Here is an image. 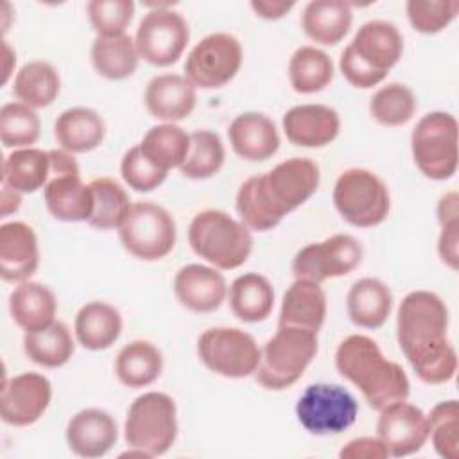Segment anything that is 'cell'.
<instances>
[{"instance_id":"816d5d0a","label":"cell","mask_w":459,"mask_h":459,"mask_svg":"<svg viewBox=\"0 0 459 459\" xmlns=\"http://www.w3.org/2000/svg\"><path fill=\"white\" fill-rule=\"evenodd\" d=\"M22 204V195L20 192L2 185V195H0V208H2V215L0 217H7L9 213L16 212Z\"/></svg>"},{"instance_id":"f907efd6","label":"cell","mask_w":459,"mask_h":459,"mask_svg":"<svg viewBox=\"0 0 459 459\" xmlns=\"http://www.w3.org/2000/svg\"><path fill=\"white\" fill-rule=\"evenodd\" d=\"M457 201H459V195L457 192H446L445 195H441L439 203H437V208H436V213H437V221H439V226L441 224H446V222H452V221H459V206H457Z\"/></svg>"},{"instance_id":"9a60e30c","label":"cell","mask_w":459,"mask_h":459,"mask_svg":"<svg viewBox=\"0 0 459 459\" xmlns=\"http://www.w3.org/2000/svg\"><path fill=\"white\" fill-rule=\"evenodd\" d=\"M360 262V242L353 235L337 233L301 247L292 258V273L296 278L321 283L330 278L350 274Z\"/></svg>"},{"instance_id":"ba28073f","label":"cell","mask_w":459,"mask_h":459,"mask_svg":"<svg viewBox=\"0 0 459 459\" xmlns=\"http://www.w3.org/2000/svg\"><path fill=\"white\" fill-rule=\"evenodd\" d=\"M411 152L418 170L432 179H450L457 170V120L446 111L423 115L411 133Z\"/></svg>"},{"instance_id":"4316f807","label":"cell","mask_w":459,"mask_h":459,"mask_svg":"<svg viewBox=\"0 0 459 459\" xmlns=\"http://www.w3.org/2000/svg\"><path fill=\"white\" fill-rule=\"evenodd\" d=\"M393 308V292L378 278L357 280L346 296L348 317L353 325L368 330L384 326Z\"/></svg>"},{"instance_id":"484cf974","label":"cell","mask_w":459,"mask_h":459,"mask_svg":"<svg viewBox=\"0 0 459 459\" xmlns=\"http://www.w3.org/2000/svg\"><path fill=\"white\" fill-rule=\"evenodd\" d=\"M54 136L63 151L82 154L97 149L104 142L106 124L91 108H68L57 115Z\"/></svg>"},{"instance_id":"6da1fadb","label":"cell","mask_w":459,"mask_h":459,"mask_svg":"<svg viewBox=\"0 0 459 459\" xmlns=\"http://www.w3.org/2000/svg\"><path fill=\"white\" fill-rule=\"evenodd\" d=\"M448 308L430 290L409 292L396 314V339L416 377L445 384L457 371V353L448 341Z\"/></svg>"},{"instance_id":"681fc988","label":"cell","mask_w":459,"mask_h":459,"mask_svg":"<svg viewBox=\"0 0 459 459\" xmlns=\"http://www.w3.org/2000/svg\"><path fill=\"white\" fill-rule=\"evenodd\" d=\"M292 7H294V2H271V0L251 2V9L256 13V16L264 20H280Z\"/></svg>"},{"instance_id":"8fae6325","label":"cell","mask_w":459,"mask_h":459,"mask_svg":"<svg viewBox=\"0 0 459 459\" xmlns=\"http://www.w3.org/2000/svg\"><path fill=\"white\" fill-rule=\"evenodd\" d=\"M359 414L355 396L339 384H310L296 402L299 425L314 436H335L348 430Z\"/></svg>"},{"instance_id":"d6986e66","label":"cell","mask_w":459,"mask_h":459,"mask_svg":"<svg viewBox=\"0 0 459 459\" xmlns=\"http://www.w3.org/2000/svg\"><path fill=\"white\" fill-rule=\"evenodd\" d=\"M174 294L185 308L208 314L222 305L228 296V285L215 267L188 264L174 276Z\"/></svg>"},{"instance_id":"5b68a950","label":"cell","mask_w":459,"mask_h":459,"mask_svg":"<svg viewBox=\"0 0 459 459\" xmlns=\"http://www.w3.org/2000/svg\"><path fill=\"white\" fill-rule=\"evenodd\" d=\"M192 251L215 269L231 271L240 267L253 251L251 230L222 210H203L188 226Z\"/></svg>"},{"instance_id":"b9f144b4","label":"cell","mask_w":459,"mask_h":459,"mask_svg":"<svg viewBox=\"0 0 459 459\" xmlns=\"http://www.w3.org/2000/svg\"><path fill=\"white\" fill-rule=\"evenodd\" d=\"M41 122L38 113L23 102H7L0 109V140L4 147L25 149L38 142Z\"/></svg>"},{"instance_id":"ffe728a7","label":"cell","mask_w":459,"mask_h":459,"mask_svg":"<svg viewBox=\"0 0 459 459\" xmlns=\"http://www.w3.org/2000/svg\"><path fill=\"white\" fill-rule=\"evenodd\" d=\"M68 448L86 459L106 455L118 439L115 418L102 409H82L75 412L65 430Z\"/></svg>"},{"instance_id":"d6a6232c","label":"cell","mask_w":459,"mask_h":459,"mask_svg":"<svg viewBox=\"0 0 459 459\" xmlns=\"http://www.w3.org/2000/svg\"><path fill=\"white\" fill-rule=\"evenodd\" d=\"M91 65L99 75L109 81L131 77L140 61L136 43L131 36H97L90 50Z\"/></svg>"},{"instance_id":"e0dca14e","label":"cell","mask_w":459,"mask_h":459,"mask_svg":"<svg viewBox=\"0 0 459 459\" xmlns=\"http://www.w3.org/2000/svg\"><path fill=\"white\" fill-rule=\"evenodd\" d=\"M52 400L50 380L36 371L20 373L2 385L0 416L13 427H29L36 423L48 409Z\"/></svg>"},{"instance_id":"3957f363","label":"cell","mask_w":459,"mask_h":459,"mask_svg":"<svg viewBox=\"0 0 459 459\" xmlns=\"http://www.w3.org/2000/svg\"><path fill=\"white\" fill-rule=\"evenodd\" d=\"M335 368L375 411L409 398L411 384L403 368L389 360L368 335L351 333L344 337L335 350Z\"/></svg>"},{"instance_id":"7c38bea8","label":"cell","mask_w":459,"mask_h":459,"mask_svg":"<svg viewBox=\"0 0 459 459\" xmlns=\"http://www.w3.org/2000/svg\"><path fill=\"white\" fill-rule=\"evenodd\" d=\"M262 350L255 337L240 328L213 326L197 339V357L213 373L226 378H246L260 364Z\"/></svg>"},{"instance_id":"1f68e13d","label":"cell","mask_w":459,"mask_h":459,"mask_svg":"<svg viewBox=\"0 0 459 459\" xmlns=\"http://www.w3.org/2000/svg\"><path fill=\"white\" fill-rule=\"evenodd\" d=\"M163 355L151 341L136 339L126 344L115 359V373L122 385L131 389L147 387L160 378Z\"/></svg>"},{"instance_id":"ee69618b","label":"cell","mask_w":459,"mask_h":459,"mask_svg":"<svg viewBox=\"0 0 459 459\" xmlns=\"http://www.w3.org/2000/svg\"><path fill=\"white\" fill-rule=\"evenodd\" d=\"M409 23L416 32L437 34L448 27L457 13V0H409L405 4Z\"/></svg>"},{"instance_id":"7402d4cb","label":"cell","mask_w":459,"mask_h":459,"mask_svg":"<svg viewBox=\"0 0 459 459\" xmlns=\"http://www.w3.org/2000/svg\"><path fill=\"white\" fill-rule=\"evenodd\" d=\"M195 100V86L179 74H161L152 77L143 93V102L151 117L163 120L165 124H174L190 117Z\"/></svg>"},{"instance_id":"d590c367","label":"cell","mask_w":459,"mask_h":459,"mask_svg":"<svg viewBox=\"0 0 459 459\" xmlns=\"http://www.w3.org/2000/svg\"><path fill=\"white\" fill-rule=\"evenodd\" d=\"M74 350L72 333L63 321H54L41 330L25 332L23 335L25 355L43 368L54 369L65 366L72 359Z\"/></svg>"},{"instance_id":"4fadbf2b","label":"cell","mask_w":459,"mask_h":459,"mask_svg":"<svg viewBox=\"0 0 459 459\" xmlns=\"http://www.w3.org/2000/svg\"><path fill=\"white\" fill-rule=\"evenodd\" d=\"M151 11L136 29L134 43L140 57L154 66H170L185 52L190 39L186 20L170 4H151Z\"/></svg>"},{"instance_id":"c3c4849f","label":"cell","mask_w":459,"mask_h":459,"mask_svg":"<svg viewBox=\"0 0 459 459\" xmlns=\"http://www.w3.org/2000/svg\"><path fill=\"white\" fill-rule=\"evenodd\" d=\"M457 244H459V221L441 224V233L437 238V255L441 262L452 271H457V265H459Z\"/></svg>"},{"instance_id":"ab89813d","label":"cell","mask_w":459,"mask_h":459,"mask_svg":"<svg viewBox=\"0 0 459 459\" xmlns=\"http://www.w3.org/2000/svg\"><path fill=\"white\" fill-rule=\"evenodd\" d=\"M414 91L402 82H389L377 90L369 100L371 117L385 127L405 126L416 113Z\"/></svg>"},{"instance_id":"9c48e42d","label":"cell","mask_w":459,"mask_h":459,"mask_svg":"<svg viewBox=\"0 0 459 459\" xmlns=\"http://www.w3.org/2000/svg\"><path fill=\"white\" fill-rule=\"evenodd\" d=\"M332 201L341 217L357 228H373L385 221L391 195L385 183L368 169H346L335 181Z\"/></svg>"},{"instance_id":"52a82bcc","label":"cell","mask_w":459,"mask_h":459,"mask_svg":"<svg viewBox=\"0 0 459 459\" xmlns=\"http://www.w3.org/2000/svg\"><path fill=\"white\" fill-rule=\"evenodd\" d=\"M124 437L131 448L143 450L151 457L167 454L178 437L176 402L160 391L134 398L127 409Z\"/></svg>"},{"instance_id":"7bdbcfd3","label":"cell","mask_w":459,"mask_h":459,"mask_svg":"<svg viewBox=\"0 0 459 459\" xmlns=\"http://www.w3.org/2000/svg\"><path fill=\"white\" fill-rule=\"evenodd\" d=\"M429 437L436 454L443 459H459V405L457 400H445L432 407Z\"/></svg>"},{"instance_id":"277c9868","label":"cell","mask_w":459,"mask_h":459,"mask_svg":"<svg viewBox=\"0 0 459 459\" xmlns=\"http://www.w3.org/2000/svg\"><path fill=\"white\" fill-rule=\"evenodd\" d=\"M403 54V36L385 20H369L360 25L351 43L341 52L339 68L355 88L380 84Z\"/></svg>"},{"instance_id":"8992f818","label":"cell","mask_w":459,"mask_h":459,"mask_svg":"<svg viewBox=\"0 0 459 459\" xmlns=\"http://www.w3.org/2000/svg\"><path fill=\"white\" fill-rule=\"evenodd\" d=\"M316 353V332L299 326H278L276 333L262 348L255 378L269 391L287 389L303 377Z\"/></svg>"},{"instance_id":"2e32d148","label":"cell","mask_w":459,"mask_h":459,"mask_svg":"<svg viewBox=\"0 0 459 459\" xmlns=\"http://www.w3.org/2000/svg\"><path fill=\"white\" fill-rule=\"evenodd\" d=\"M377 437L384 443L389 457H405L420 452L429 439L427 414L407 400L393 402L380 409Z\"/></svg>"},{"instance_id":"7dc6e473","label":"cell","mask_w":459,"mask_h":459,"mask_svg":"<svg viewBox=\"0 0 459 459\" xmlns=\"http://www.w3.org/2000/svg\"><path fill=\"white\" fill-rule=\"evenodd\" d=\"M341 459H387L389 452L378 437H355L339 450Z\"/></svg>"},{"instance_id":"d4e9b609","label":"cell","mask_w":459,"mask_h":459,"mask_svg":"<svg viewBox=\"0 0 459 459\" xmlns=\"http://www.w3.org/2000/svg\"><path fill=\"white\" fill-rule=\"evenodd\" d=\"M326 317V294L321 283L296 278L285 290L278 326H299L319 332Z\"/></svg>"},{"instance_id":"8d00e7d4","label":"cell","mask_w":459,"mask_h":459,"mask_svg":"<svg viewBox=\"0 0 459 459\" xmlns=\"http://www.w3.org/2000/svg\"><path fill=\"white\" fill-rule=\"evenodd\" d=\"M333 79V63L321 48L303 45L289 61V82L294 91L310 95L325 90Z\"/></svg>"},{"instance_id":"f1b7e54d","label":"cell","mask_w":459,"mask_h":459,"mask_svg":"<svg viewBox=\"0 0 459 459\" xmlns=\"http://www.w3.org/2000/svg\"><path fill=\"white\" fill-rule=\"evenodd\" d=\"M353 22L351 5L341 0L308 2L301 14L303 32L316 43L337 45L350 32Z\"/></svg>"},{"instance_id":"836d02e7","label":"cell","mask_w":459,"mask_h":459,"mask_svg":"<svg viewBox=\"0 0 459 459\" xmlns=\"http://www.w3.org/2000/svg\"><path fill=\"white\" fill-rule=\"evenodd\" d=\"M50 178V154L43 149L25 147L5 156L2 167V185L20 192L32 194L47 185Z\"/></svg>"},{"instance_id":"44dd1931","label":"cell","mask_w":459,"mask_h":459,"mask_svg":"<svg viewBox=\"0 0 459 459\" xmlns=\"http://www.w3.org/2000/svg\"><path fill=\"white\" fill-rule=\"evenodd\" d=\"M39 265L38 237L34 230L22 222H4L0 226V276L9 283L27 281Z\"/></svg>"},{"instance_id":"74e56055","label":"cell","mask_w":459,"mask_h":459,"mask_svg":"<svg viewBox=\"0 0 459 459\" xmlns=\"http://www.w3.org/2000/svg\"><path fill=\"white\" fill-rule=\"evenodd\" d=\"M142 152L160 169L181 167L190 147V134L176 124L152 126L138 143Z\"/></svg>"},{"instance_id":"bcb514c9","label":"cell","mask_w":459,"mask_h":459,"mask_svg":"<svg viewBox=\"0 0 459 459\" xmlns=\"http://www.w3.org/2000/svg\"><path fill=\"white\" fill-rule=\"evenodd\" d=\"M120 174L126 185L136 192H152L167 179V170L154 165L140 149V145L126 151L120 161Z\"/></svg>"},{"instance_id":"f35d334b","label":"cell","mask_w":459,"mask_h":459,"mask_svg":"<svg viewBox=\"0 0 459 459\" xmlns=\"http://www.w3.org/2000/svg\"><path fill=\"white\" fill-rule=\"evenodd\" d=\"M224 145L217 133L199 129L190 133V147L179 170L188 179H208L224 165Z\"/></svg>"},{"instance_id":"30bf717a","label":"cell","mask_w":459,"mask_h":459,"mask_svg":"<svg viewBox=\"0 0 459 459\" xmlns=\"http://www.w3.org/2000/svg\"><path fill=\"white\" fill-rule=\"evenodd\" d=\"M117 231L124 249L143 262L161 260L176 246L172 215L149 201L131 203Z\"/></svg>"},{"instance_id":"60d3db41","label":"cell","mask_w":459,"mask_h":459,"mask_svg":"<svg viewBox=\"0 0 459 459\" xmlns=\"http://www.w3.org/2000/svg\"><path fill=\"white\" fill-rule=\"evenodd\" d=\"M90 186L93 194V213L88 224L97 230L118 228L131 204L126 190L111 178H95L90 181Z\"/></svg>"},{"instance_id":"83f0119b","label":"cell","mask_w":459,"mask_h":459,"mask_svg":"<svg viewBox=\"0 0 459 459\" xmlns=\"http://www.w3.org/2000/svg\"><path fill=\"white\" fill-rule=\"evenodd\" d=\"M9 312L22 330L36 332L56 321L57 299L47 285L27 280L11 292Z\"/></svg>"},{"instance_id":"603a6c76","label":"cell","mask_w":459,"mask_h":459,"mask_svg":"<svg viewBox=\"0 0 459 459\" xmlns=\"http://www.w3.org/2000/svg\"><path fill=\"white\" fill-rule=\"evenodd\" d=\"M43 199L50 215L63 222H88L93 213V194L90 183L79 172L50 174L43 186Z\"/></svg>"},{"instance_id":"5bb4252c","label":"cell","mask_w":459,"mask_h":459,"mask_svg":"<svg viewBox=\"0 0 459 459\" xmlns=\"http://www.w3.org/2000/svg\"><path fill=\"white\" fill-rule=\"evenodd\" d=\"M242 65V45L228 32L204 36L188 52L185 77L203 90H215L228 84Z\"/></svg>"},{"instance_id":"f6af8a7d","label":"cell","mask_w":459,"mask_h":459,"mask_svg":"<svg viewBox=\"0 0 459 459\" xmlns=\"http://www.w3.org/2000/svg\"><path fill=\"white\" fill-rule=\"evenodd\" d=\"M88 20L97 36L126 34L134 14L133 0H91L86 4Z\"/></svg>"},{"instance_id":"f5cc1de1","label":"cell","mask_w":459,"mask_h":459,"mask_svg":"<svg viewBox=\"0 0 459 459\" xmlns=\"http://www.w3.org/2000/svg\"><path fill=\"white\" fill-rule=\"evenodd\" d=\"M2 52H4V79H2V82L5 84L11 75V63H16V54L11 50L7 41H2Z\"/></svg>"},{"instance_id":"7a4b0ae2","label":"cell","mask_w":459,"mask_h":459,"mask_svg":"<svg viewBox=\"0 0 459 459\" xmlns=\"http://www.w3.org/2000/svg\"><path fill=\"white\" fill-rule=\"evenodd\" d=\"M319 181V167L308 158H289L265 174L247 178L235 197L240 222L255 231L273 230L316 194Z\"/></svg>"},{"instance_id":"4dcf8cb0","label":"cell","mask_w":459,"mask_h":459,"mask_svg":"<svg viewBox=\"0 0 459 459\" xmlns=\"http://www.w3.org/2000/svg\"><path fill=\"white\" fill-rule=\"evenodd\" d=\"M231 312L244 323H260L269 317L274 307V289L258 273H244L235 278L228 290Z\"/></svg>"},{"instance_id":"ac0fdd59","label":"cell","mask_w":459,"mask_h":459,"mask_svg":"<svg viewBox=\"0 0 459 459\" xmlns=\"http://www.w3.org/2000/svg\"><path fill=\"white\" fill-rule=\"evenodd\" d=\"M287 140L298 147L321 149L332 143L341 131L339 113L325 104H299L281 118Z\"/></svg>"},{"instance_id":"cb8c5ba5","label":"cell","mask_w":459,"mask_h":459,"mask_svg":"<svg viewBox=\"0 0 459 459\" xmlns=\"http://www.w3.org/2000/svg\"><path fill=\"white\" fill-rule=\"evenodd\" d=\"M228 138L233 152L247 161H265L280 149V134L274 122L258 111L237 115L228 127Z\"/></svg>"},{"instance_id":"e575fe53","label":"cell","mask_w":459,"mask_h":459,"mask_svg":"<svg viewBox=\"0 0 459 459\" xmlns=\"http://www.w3.org/2000/svg\"><path fill=\"white\" fill-rule=\"evenodd\" d=\"M61 90V79L57 70L41 59H34L25 63L13 82L14 97L30 106L32 109L50 106Z\"/></svg>"},{"instance_id":"f546056e","label":"cell","mask_w":459,"mask_h":459,"mask_svg":"<svg viewBox=\"0 0 459 459\" xmlns=\"http://www.w3.org/2000/svg\"><path fill=\"white\" fill-rule=\"evenodd\" d=\"M77 342L91 351L108 350L120 337L122 316L106 301H88L75 316Z\"/></svg>"}]
</instances>
